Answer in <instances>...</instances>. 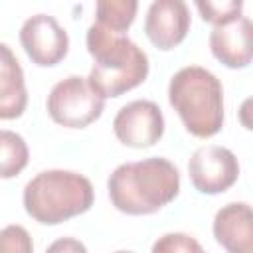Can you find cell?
Listing matches in <instances>:
<instances>
[{
	"mask_svg": "<svg viewBox=\"0 0 253 253\" xmlns=\"http://www.w3.org/2000/svg\"><path fill=\"white\" fill-rule=\"evenodd\" d=\"M45 107L53 123L67 128H85L101 117L105 99L89 87L87 77L69 75L51 87Z\"/></svg>",
	"mask_w": 253,
	"mask_h": 253,
	"instance_id": "obj_5",
	"label": "cell"
},
{
	"mask_svg": "<svg viewBox=\"0 0 253 253\" xmlns=\"http://www.w3.org/2000/svg\"><path fill=\"white\" fill-rule=\"evenodd\" d=\"M190 30V8L184 0H154L144 18V34L158 49L180 45Z\"/></svg>",
	"mask_w": 253,
	"mask_h": 253,
	"instance_id": "obj_9",
	"label": "cell"
},
{
	"mask_svg": "<svg viewBox=\"0 0 253 253\" xmlns=\"http://www.w3.org/2000/svg\"><path fill=\"white\" fill-rule=\"evenodd\" d=\"M196 8L202 14L204 22L213 26H221L227 22L237 20L243 16V2L241 0H227V2H213V0H196Z\"/></svg>",
	"mask_w": 253,
	"mask_h": 253,
	"instance_id": "obj_15",
	"label": "cell"
},
{
	"mask_svg": "<svg viewBox=\"0 0 253 253\" xmlns=\"http://www.w3.org/2000/svg\"><path fill=\"white\" fill-rule=\"evenodd\" d=\"M24 208L30 217L43 225L63 223L91 210L95 200L93 184L73 170L38 172L24 188Z\"/></svg>",
	"mask_w": 253,
	"mask_h": 253,
	"instance_id": "obj_4",
	"label": "cell"
},
{
	"mask_svg": "<svg viewBox=\"0 0 253 253\" xmlns=\"http://www.w3.org/2000/svg\"><path fill=\"white\" fill-rule=\"evenodd\" d=\"M210 49L217 61L229 69H243L251 63V20L239 16L233 22L213 26L210 32Z\"/></svg>",
	"mask_w": 253,
	"mask_h": 253,
	"instance_id": "obj_10",
	"label": "cell"
},
{
	"mask_svg": "<svg viewBox=\"0 0 253 253\" xmlns=\"http://www.w3.org/2000/svg\"><path fill=\"white\" fill-rule=\"evenodd\" d=\"M196 253H204V249H200V251H196Z\"/></svg>",
	"mask_w": 253,
	"mask_h": 253,
	"instance_id": "obj_20",
	"label": "cell"
},
{
	"mask_svg": "<svg viewBox=\"0 0 253 253\" xmlns=\"http://www.w3.org/2000/svg\"><path fill=\"white\" fill-rule=\"evenodd\" d=\"M136 10V0H99L95 4V24L111 32L125 34L134 22Z\"/></svg>",
	"mask_w": 253,
	"mask_h": 253,
	"instance_id": "obj_14",
	"label": "cell"
},
{
	"mask_svg": "<svg viewBox=\"0 0 253 253\" xmlns=\"http://www.w3.org/2000/svg\"><path fill=\"white\" fill-rule=\"evenodd\" d=\"M45 253H87V247L83 245V241L75 237H59L53 243H49Z\"/></svg>",
	"mask_w": 253,
	"mask_h": 253,
	"instance_id": "obj_18",
	"label": "cell"
},
{
	"mask_svg": "<svg viewBox=\"0 0 253 253\" xmlns=\"http://www.w3.org/2000/svg\"><path fill=\"white\" fill-rule=\"evenodd\" d=\"M200 249H202V245L192 235L180 233V231H172V233L160 235L152 243L150 253H196Z\"/></svg>",
	"mask_w": 253,
	"mask_h": 253,
	"instance_id": "obj_17",
	"label": "cell"
},
{
	"mask_svg": "<svg viewBox=\"0 0 253 253\" xmlns=\"http://www.w3.org/2000/svg\"><path fill=\"white\" fill-rule=\"evenodd\" d=\"M107 190L111 204L128 215H148L168 206L180 192V172L168 158L150 156L117 166Z\"/></svg>",
	"mask_w": 253,
	"mask_h": 253,
	"instance_id": "obj_1",
	"label": "cell"
},
{
	"mask_svg": "<svg viewBox=\"0 0 253 253\" xmlns=\"http://www.w3.org/2000/svg\"><path fill=\"white\" fill-rule=\"evenodd\" d=\"M213 237L227 253H253V213L245 202L225 204L215 211Z\"/></svg>",
	"mask_w": 253,
	"mask_h": 253,
	"instance_id": "obj_11",
	"label": "cell"
},
{
	"mask_svg": "<svg viewBox=\"0 0 253 253\" xmlns=\"http://www.w3.org/2000/svg\"><path fill=\"white\" fill-rule=\"evenodd\" d=\"M30 160V148L16 130L0 128V178L18 176Z\"/></svg>",
	"mask_w": 253,
	"mask_h": 253,
	"instance_id": "obj_13",
	"label": "cell"
},
{
	"mask_svg": "<svg viewBox=\"0 0 253 253\" xmlns=\"http://www.w3.org/2000/svg\"><path fill=\"white\" fill-rule=\"evenodd\" d=\"M115 136L130 148L154 146L164 134L162 109L148 99H136L123 105L113 119Z\"/></svg>",
	"mask_w": 253,
	"mask_h": 253,
	"instance_id": "obj_7",
	"label": "cell"
},
{
	"mask_svg": "<svg viewBox=\"0 0 253 253\" xmlns=\"http://www.w3.org/2000/svg\"><path fill=\"white\" fill-rule=\"evenodd\" d=\"M20 43L32 63L53 67L67 55L69 36L53 16L34 14L20 28Z\"/></svg>",
	"mask_w": 253,
	"mask_h": 253,
	"instance_id": "obj_8",
	"label": "cell"
},
{
	"mask_svg": "<svg viewBox=\"0 0 253 253\" xmlns=\"http://www.w3.org/2000/svg\"><path fill=\"white\" fill-rule=\"evenodd\" d=\"M188 174L192 186L208 196L229 190L239 178L237 156L219 144H206L192 152L188 160Z\"/></svg>",
	"mask_w": 253,
	"mask_h": 253,
	"instance_id": "obj_6",
	"label": "cell"
},
{
	"mask_svg": "<svg viewBox=\"0 0 253 253\" xmlns=\"http://www.w3.org/2000/svg\"><path fill=\"white\" fill-rule=\"evenodd\" d=\"M168 101L190 134L210 138L221 130L223 87L210 69L202 65L178 69L168 83Z\"/></svg>",
	"mask_w": 253,
	"mask_h": 253,
	"instance_id": "obj_3",
	"label": "cell"
},
{
	"mask_svg": "<svg viewBox=\"0 0 253 253\" xmlns=\"http://www.w3.org/2000/svg\"><path fill=\"white\" fill-rule=\"evenodd\" d=\"M115 253H132V251H115Z\"/></svg>",
	"mask_w": 253,
	"mask_h": 253,
	"instance_id": "obj_19",
	"label": "cell"
},
{
	"mask_svg": "<svg viewBox=\"0 0 253 253\" xmlns=\"http://www.w3.org/2000/svg\"><path fill=\"white\" fill-rule=\"evenodd\" d=\"M85 42L93 57L87 83L99 97H119L146 79L148 55L125 34L111 32L93 22Z\"/></svg>",
	"mask_w": 253,
	"mask_h": 253,
	"instance_id": "obj_2",
	"label": "cell"
},
{
	"mask_svg": "<svg viewBox=\"0 0 253 253\" xmlns=\"http://www.w3.org/2000/svg\"><path fill=\"white\" fill-rule=\"evenodd\" d=\"M28 89L24 69L10 45L0 42V119L10 121L24 115Z\"/></svg>",
	"mask_w": 253,
	"mask_h": 253,
	"instance_id": "obj_12",
	"label": "cell"
},
{
	"mask_svg": "<svg viewBox=\"0 0 253 253\" xmlns=\"http://www.w3.org/2000/svg\"><path fill=\"white\" fill-rule=\"evenodd\" d=\"M0 253H34V241L28 229L18 223L0 229Z\"/></svg>",
	"mask_w": 253,
	"mask_h": 253,
	"instance_id": "obj_16",
	"label": "cell"
}]
</instances>
